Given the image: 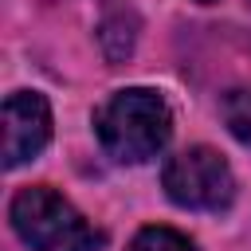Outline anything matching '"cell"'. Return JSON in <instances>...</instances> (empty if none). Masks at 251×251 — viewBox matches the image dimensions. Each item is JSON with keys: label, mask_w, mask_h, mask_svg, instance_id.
I'll list each match as a JSON object with an SVG mask.
<instances>
[{"label": "cell", "mask_w": 251, "mask_h": 251, "mask_svg": "<svg viewBox=\"0 0 251 251\" xmlns=\"http://www.w3.org/2000/svg\"><path fill=\"white\" fill-rule=\"evenodd\" d=\"M220 114L239 145L251 149V90H227L220 98Z\"/></svg>", "instance_id": "obj_5"}, {"label": "cell", "mask_w": 251, "mask_h": 251, "mask_svg": "<svg viewBox=\"0 0 251 251\" xmlns=\"http://www.w3.org/2000/svg\"><path fill=\"white\" fill-rule=\"evenodd\" d=\"M126 251H200L188 235H180L176 227H161V224H153V227H141L133 239H129V247Z\"/></svg>", "instance_id": "obj_6"}, {"label": "cell", "mask_w": 251, "mask_h": 251, "mask_svg": "<svg viewBox=\"0 0 251 251\" xmlns=\"http://www.w3.org/2000/svg\"><path fill=\"white\" fill-rule=\"evenodd\" d=\"M200 4H212V0H200Z\"/></svg>", "instance_id": "obj_7"}, {"label": "cell", "mask_w": 251, "mask_h": 251, "mask_svg": "<svg viewBox=\"0 0 251 251\" xmlns=\"http://www.w3.org/2000/svg\"><path fill=\"white\" fill-rule=\"evenodd\" d=\"M8 216L16 235L31 251H98L102 247V231L67 196H59L47 184L20 188Z\"/></svg>", "instance_id": "obj_2"}, {"label": "cell", "mask_w": 251, "mask_h": 251, "mask_svg": "<svg viewBox=\"0 0 251 251\" xmlns=\"http://www.w3.org/2000/svg\"><path fill=\"white\" fill-rule=\"evenodd\" d=\"M51 141V106L35 90H16L4 98V169L31 161Z\"/></svg>", "instance_id": "obj_4"}, {"label": "cell", "mask_w": 251, "mask_h": 251, "mask_svg": "<svg viewBox=\"0 0 251 251\" xmlns=\"http://www.w3.org/2000/svg\"><path fill=\"white\" fill-rule=\"evenodd\" d=\"M94 133L114 161L141 165L165 149L173 133V114L157 90L126 86L94 110Z\"/></svg>", "instance_id": "obj_1"}, {"label": "cell", "mask_w": 251, "mask_h": 251, "mask_svg": "<svg viewBox=\"0 0 251 251\" xmlns=\"http://www.w3.org/2000/svg\"><path fill=\"white\" fill-rule=\"evenodd\" d=\"M161 184L173 204L192 208V212H220L235 196L231 165L208 145H188L173 153L161 169Z\"/></svg>", "instance_id": "obj_3"}]
</instances>
